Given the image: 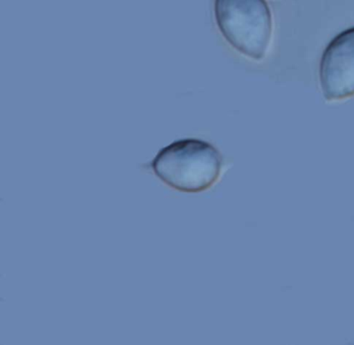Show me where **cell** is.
Wrapping results in <instances>:
<instances>
[{
  "mask_svg": "<svg viewBox=\"0 0 354 345\" xmlns=\"http://www.w3.org/2000/svg\"><path fill=\"white\" fill-rule=\"evenodd\" d=\"M215 17L225 40L241 55L261 62L273 39V17L266 0H215Z\"/></svg>",
  "mask_w": 354,
  "mask_h": 345,
  "instance_id": "2",
  "label": "cell"
},
{
  "mask_svg": "<svg viewBox=\"0 0 354 345\" xmlns=\"http://www.w3.org/2000/svg\"><path fill=\"white\" fill-rule=\"evenodd\" d=\"M146 167L174 191L200 194L213 189L221 180L225 159L213 144L187 138L162 148Z\"/></svg>",
  "mask_w": 354,
  "mask_h": 345,
  "instance_id": "1",
  "label": "cell"
},
{
  "mask_svg": "<svg viewBox=\"0 0 354 345\" xmlns=\"http://www.w3.org/2000/svg\"><path fill=\"white\" fill-rule=\"evenodd\" d=\"M320 85L327 102L354 97V28L335 37L320 62Z\"/></svg>",
  "mask_w": 354,
  "mask_h": 345,
  "instance_id": "3",
  "label": "cell"
}]
</instances>
